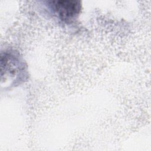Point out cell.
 I'll use <instances>...</instances> for the list:
<instances>
[{
  "mask_svg": "<svg viewBox=\"0 0 151 151\" xmlns=\"http://www.w3.org/2000/svg\"><path fill=\"white\" fill-rule=\"evenodd\" d=\"M50 7L56 17L62 22L69 23L76 19L81 11V2L75 0L53 1Z\"/></svg>",
  "mask_w": 151,
  "mask_h": 151,
  "instance_id": "obj_1",
  "label": "cell"
}]
</instances>
